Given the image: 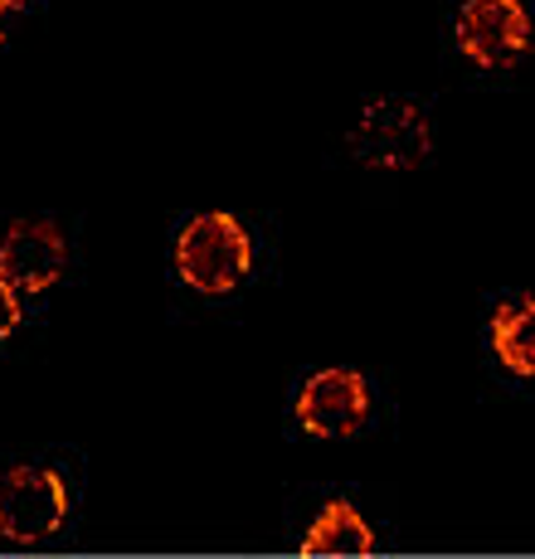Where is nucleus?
<instances>
[{
	"mask_svg": "<svg viewBox=\"0 0 535 559\" xmlns=\"http://www.w3.org/2000/svg\"><path fill=\"white\" fill-rule=\"evenodd\" d=\"M253 243L243 234V224L224 210H205L180 229L176 239V273L190 293L224 297L249 277Z\"/></svg>",
	"mask_w": 535,
	"mask_h": 559,
	"instance_id": "f257e3e1",
	"label": "nucleus"
},
{
	"mask_svg": "<svg viewBox=\"0 0 535 559\" xmlns=\"http://www.w3.org/2000/svg\"><path fill=\"white\" fill-rule=\"evenodd\" d=\"M346 152L366 170H419L433 152V127L419 103L374 98L346 127Z\"/></svg>",
	"mask_w": 535,
	"mask_h": 559,
	"instance_id": "f03ea898",
	"label": "nucleus"
},
{
	"mask_svg": "<svg viewBox=\"0 0 535 559\" xmlns=\"http://www.w3.org/2000/svg\"><path fill=\"white\" fill-rule=\"evenodd\" d=\"M69 521V487L54 467L20 462L0 477V540L45 545Z\"/></svg>",
	"mask_w": 535,
	"mask_h": 559,
	"instance_id": "7ed1b4c3",
	"label": "nucleus"
},
{
	"mask_svg": "<svg viewBox=\"0 0 535 559\" xmlns=\"http://www.w3.org/2000/svg\"><path fill=\"white\" fill-rule=\"evenodd\" d=\"M457 53L477 69H516L531 53V15L521 0H463L453 20Z\"/></svg>",
	"mask_w": 535,
	"mask_h": 559,
	"instance_id": "20e7f679",
	"label": "nucleus"
},
{
	"mask_svg": "<svg viewBox=\"0 0 535 559\" xmlns=\"http://www.w3.org/2000/svg\"><path fill=\"white\" fill-rule=\"evenodd\" d=\"M370 418V384L360 370L331 365L297 390V424L312 438H350Z\"/></svg>",
	"mask_w": 535,
	"mask_h": 559,
	"instance_id": "39448f33",
	"label": "nucleus"
},
{
	"mask_svg": "<svg viewBox=\"0 0 535 559\" xmlns=\"http://www.w3.org/2000/svg\"><path fill=\"white\" fill-rule=\"evenodd\" d=\"M69 267V243L54 219H15L0 239V283H10L20 297H39Z\"/></svg>",
	"mask_w": 535,
	"mask_h": 559,
	"instance_id": "423d86ee",
	"label": "nucleus"
},
{
	"mask_svg": "<svg viewBox=\"0 0 535 559\" xmlns=\"http://www.w3.org/2000/svg\"><path fill=\"white\" fill-rule=\"evenodd\" d=\"M297 550H302L307 559H370L374 555V531L350 501L336 497L317 511V521L307 525V535H302Z\"/></svg>",
	"mask_w": 535,
	"mask_h": 559,
	"instance_id": "0eeeda50",
	"label": "nucleus"
},
{
	"mask_svg": "<svg viewBox=\"0 0 535 559\" xmlns=\"http://www.w3.org/2000/svg\"><path fill=\"white\" fill-rule=\"evenodd\" d=\"M491 350H497V360L511 374L531 380L535 374V297L497 307V317H491Z\"/></svg>",
	"mask_w": 535,
	"mask_h": 559,
	"instance_id": "6e6552de",
	"label": "nucleus"
},
{
	"mask_svg": "<svg viewBox=\"0 0 535 559\" xmlns=\"http://www.w3.org/2000/svg\"><path fill=\"white\" fill-rule=\"evenodd\" d=\"M20 326V293L10 283H0V341H10Z\"/></svg>",
	"mask_w": 535,
	"mask_h": 559,
	"instance_id": "1a4fd4ad",
	"label": "nucleus"
},
{
	"mask_svg": "<svg viewBox=\"0 0 535 559\" xmlns=\"http://www.w3.org/2000/svg\"><path fill=\"white\" fill-rule=\"evenodd\" d=\"M25 10H29V0H0V45H5L10 29L25 20Z\"/></svg>",
	"mask_w": 535,
	"mask_h": 559,
	"instance_id": "9d476101",
	"label": "nucleus"
}]
</instances>
